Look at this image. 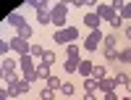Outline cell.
<instances>
[{"label": "cell", "mask_w": 131, "mask_h": 100, "mask_svg": "<svg viewBox=\"0 0 131 100\" xmlns=\"http://www.w3.org/2000/svg\"><path fill=\"white\" fill-rule=\"evenodd\" d=\"M66 19H68V3H55L50 8V21L58 29H66Z\"/></svg>", "instance_id": "cell-1"}, {"label": "cell", "mask_w": 131, "mask_h": 100, "mask_svg": "<svg viewBox=\"0 0 131 100\" xmlns=\"http://www.w3.org/2000/svg\"><path fill=\"white\" fill-rule=\"evenodd\" d=\"M52 40H55L58 45H73V42L79 40V29H76V26H66V29H58L55 34H52Z\"/></svg>", "instance_id": "cell-2"}, {"label": "cell", "mask_w": 131, "mask_h": 100, "mask_svg": "<svg viewBox=\"0 0 131 100\" xmlns=\"http://www.w3.org/2000/svg\"><path fill=\"white\" fill-rule=\"evenodd\" d=\"M118 40H115V34H105V40H102V55H105V58L107 61H113V58H118Z\"/></svg>", "instance_id": "cell-3"}, {"label": "cell", "mask_w": 131, "mask_h": 100, "mask_svg": "<svg viewBox=\"0 0 131 100\" xmlns=\"http://www.w3.org/2000/svg\"><path fill=\"white\" fill-rule=\"evenodd\" d=\"M102 40H105V34L100 29H94V32H89V34H86V40H84V48H86V53H92V50H97L102 45Z\"/></svg>", "instance_id": "cell-4"}, {"label": "cell", "mask_w": 131, "mask_h": 100, "mask_svg": "<svg viewBox=\"0 0 131 100\" xmlns=\"http://www.w3.org/2000/svg\"><path fill=\"white\" fill-rule=\"evenodd\" d=\"M8 45H10V50H16L18 55H29V48H31L29 42H26V40H21L18 34L10 37V40H8Z\"/></svg>", "instance_id": "cell-5"}, {"label": "cell", "mask_w": 131, "mask_h": 100, "mask_svg": "<svg viewBox=\"0 0 131 100\" xmlns=\"http://www.w3.org/2000/svg\"><path fill=\"white\" fill-rule=\"evenodd\" d=\"M5 90H8V97H18V95H26V92L31 90V87H29V82H26V79H18L16 84L5 87Z\"/></svg>", "instance_id": "cell-6"}, {"label": "cell", "mask_w": 131, "mask_h": 100, "mask_svg": "<svg viewBox=\"0 0 131 100\" xmlns=\"http://www.w3.org/2000/svg\"><path fill=\"white\" fill-rule=\"evenodd\" d=\"M94 13L100 16V21H107V24L113 21V16H118L115 11H113V5H110V3H100V5H97V11H94Z\"/></svg>", "instance_id": "cell-7"}, {"label": "cell", "mask_w": 131, "mask_h": 100, "mask_svg": "<svg viewBox=\"0 0 131 100\" xmlns=\"http://www.w3.org/2000/svg\"><path fill=\"white\" fill-rule=\"evenodd\" d=\"M18 69L24 74H29V71H37V63H34L31 55H18Z\"/></svg>", "instance_id": "cell-8"}, {"label": "cell", "mask_w": 131, "mask_h": 100, "mask_svg": "<svg viewBox=\"0 0 131 100\" xmlns=\"http://www.w3.org/2000/svg\"><path fill=\"white\" fill-rule=\"evenodd\" d=\"M100 24H102V21H100V16H97L94 11H89V13L84 16V26L89 29V32H94V29H100Z\"/></svg>", "instance_id": "cell-9"}, {"label": "cell", "mask_w": 131, "mask_h": 100, "mask_svg": "<svg viewBox=\"0 0 131 100\" xmlns=\"http://www.w3.org/2000/svg\"><path fill=\"white\" fill-rule=\"evenodd\" d=\"M115 87H118V82H115V76H105V79H100V90H102L105 95H110V92H115Z\"/></svg>", "instance_id": "cell-10"}, {"label": "cell", "mask_w": 131, "mask_h": 100, "mask_svg": "<svg viewBox=\"0 0 131 100\" xmlns=\"http://www.w3.org/2000/svg\"><path fill=\"white\" fill-rule=\"evenodd\" d=\"M5 24H10V26H16V29H18V26H24V24H26V19L21 16L18 11H13V13H8V16H5Z\"/></svg>", "instance_id": "cell-11"}, {"label": "cell", "mask_w": 131, "mask_h": 100, "mask_svg": "<svg viewBox=\"0 0 131 100\" xmlns=\"http://www.w3.org/2000/svg\"><path fill=\"white\" fill-rule=\"evenodd\" d=\"M92 71H94V63H92L89 58H81V63H79V74L84 76V79H89Z\"/></svg>", "instance_id": "cell-12"}, {"label": "cell", "mask_w": 131, "mask_h": 100, "mask_svg": "<svg viewBox=\"0 0 131 100\" xmlns=\"http://www.w3.org/2000/svg\"><path fill=\"white\" fill-rule=\"evenodd\" d=\"M79 63H81V58H73V55H66V63H63L66 74H73V71H79Z\"/></svg>", "instance_id": "cell-13"}, {"label": "cell", "mask_w": 131, "mask_h": 100, "mask_svg": "<svg viewBox=\"0 0 131 100\" xmlns=\"http://www.w3.org/2000/svg\"><path fill=\"white\" fill-rule=\"evenodd\" d=\"M3 66V74H13L16 69H18V58H10V55H5V61L0 63Z\"/></svg>", "instance_id": "cell-14"}, {"label": "cell", "mask_w": 131, "mask_h": 100, "mask_svg": "<svg viewBox=\"0 0 131 100\" xmlns=\"http://www.w3.org/2000/svg\"><path fill=\"white\" fill-rule=\"evenodd\" d=\"M81 87H84V92H86V95H94L97 90H100V82L89 76V79H84V84H81Z\"/></svg>", "instance_id": "cell-15"}, {"label": "cell", "mask_w": 131, "mask_h": 100, "mask_svg": "<svg viewBox=\"0 0 131 100\" xmlns=\"http://www.w3.org/2000/svg\"><path fill=\"white\" fill-rule=\"evenodd\" d=\"M50 76H52V74H50V66H45V63H37V82H39V79H42V82H47Z\"/></svg>", "instance_id": "cell-16"}, {"label": "cell", "mask_w": 131, "mask_h": 100, "mask_svg": "<svg viewBox=\"0 0 131 100\" xmlns=\"http://www.w3.org/2000/svg\"><path fill=\"white\" fill-rule=\"evenodd\" d=\"M16 34L21 37V40H31V34H34V29H31V24H24V26H18V32H16Z\"/></svg>", "instance_id": "cell-17"}, {"label": "cell", "mask_w": 131, "mask_h": 100, "mask_svg": "<svg viewBox=\"0 0 131 100\" xmlns=\"http://www.w3.org/2000/svg\"><path fill=\"white\" fill-rule=\"evenodd\" d=\"M37 24H42V26L52 24V21H50V11H37Z\"/></svg>", "instance_id": "cell-18"}, {"label": "cell", "mask_w": 131, "mask_h": 100, "mask_svg": "<svg viewBox=\"0 0 131 100\" xmlns=\"http://www.w3.org/2000/svg\"><path fill=\"white\" fill-rule=\"evenodd\" d=\"M55 53H52V50H45V53H42V63H45V66H55Z\"/></svg>", "instance_id": "cell-19"}, {"label": "cell", "mask_w": 131, "mask_h": 100, "mask_svg": "<svg viewBox=\"0 0 131 100\" xmlns=\"http://www.w3.org/2000/svg\"><path fill=\"white\" fill-rule=\"evenodd\" d=\"M55 90H50V87H42V92H39V100H55Z\"/></svg>", "instance_id": "cell-20"}, {"label": "cell", "mask_w": 131, "mask_h": 100, "mask_svg": "<svg viewBox=\"0 0 131 100\" xmlns=\"http://www.w3.org/2000/svg\"><path fill=\"white\" fill-rule=\"evenodd\" d=\"M118 61H121V63H131V48L118 50Z\"/></svg>", "instance_id": "cell-21"}, {"label": "cell", "mask_w": 131, "mask_h": 100, "mask_svg": "<svg viewBox=\"0 0 131 100\" xmlns=\"http://www.w3.org/2000/svg\"><path fill=\"white\" fill-rule=\"evenodd\" d=\"M105 76H107L105 66H94V71H92V79H97V82H100V79H105Z\"/></svg>", "instance_id": "cell-22"}, {"label": "cell", "mask_w": 131, "mask_h": 100, "mask_svg": "<svg viewBox=\"0 0 131 100\" xmlns=\"http://www.w3.org/2000/svg\"><path fill=\"white\" fill-rule=\"evenodd\" d=\"M115 82H118V84H123V87H131V76L121 71V74H115Z\"/></svg>", "instance_id": "cell-23"}, {"label": "cell", "mask_w": 131, "mask_h": 100, "mask_svg": "<svg viewBox=\"0 0 131 100\" xmlns=\"http://www.w3.org/2000/svg\"><path fill=\"white\" fill-rule=\"evenodd\" d=\"M29 8H34V11H50L45 0H31V3H29Z\"/></svg>", "instance_id": "cell-24"}, {"label": "cell", "mask_w": 131, "mask_h": 100, "mask_svg": "<svg viewBox=\"0 0 131 100\" xmlns=\"http://www.w3.org/2000/svg\"><path fill=\"white\" fill-rule=\"evenodd\" d=\"M60 79H58V76H50V79H47V87H50V90H55V92H60Z\"/></svg>", "instance_id": "cell-25"}, {"label": "cell", "mask_w": 131, "mask_h": 100, "mask_svg": "<svg viewBox=\"0 0 131 100\" xmlns=\"http://www.w3.org/2000/svg\"><path fill=\"white\" fill-rule=\"evenodd\" d=\"M42 53H45L42 45H31V48H29V55H31V58H42Z\"/></svg>", "instance_id": "cell-26"}, {"label": "cell", "mask_w": 131, "mask_h": 100, "mask_svg": "<svg viewBox=\"0 0 131 100\" xmlns=\"http://www.w3.org/2000/svg\"><path fill=\"white\" fill-rule=\"evenodd\" d=\"M73 90H76V87H73L71 82H63V84H60V92H63V95H73Z\"/></svg>", "instance_id": "cell-27"}, {"label": "cell", "mask_w": 131, "mask_h": 100, "mask_svg": "<svg viewBox=\"0 0 131 100\" xmlns=\"http://www.w3.org/2000/svg\"><path fill=\"white\" fill-rule=\"evenodd\" d=\"M118 16H121V19H131V3H123V8H121Z\"/></svg>", "instance_id": "cell-28"}, {"label": "cell", "mask_w": 131, "mask_h": 100, "mask_svg": "<svg viewBox=\"0 0 131 100\" xmlns=\"http://www.w3.org/2000/svg\"><path fill=\"white\" fill-rule=\"evenodd\" d=\"M3 79H5V84L10 87V84H16V82H18V74H16V71H13V74H5Z\"/></svg>", "instance_id": "cell-29"}, {"label": "cell", "mask_w": 131, "mask_h": 100, "mask_svg": "<svg viewBox=\"0 0 131 100\" xmlns=\"http://www.w3.org/2000/svg\"><path fill=\"white\" fill-rule=\"evenodd\" d=\"M8 50H10V45H8V42H5L3 37H0V55L5 58V55H8Z\"/></svg>", "instance_id": "cell-30"}, {"label": "cell", "mask_w": 131, "mask_h": 100, "mask_svg": "<svg viewBox=\"0 0 131 100\" xmlns=\"http://www.w3.org/2000/svg\"><path fill=\"white\" fill-rule=\"evenodd\" d=\"M110 26H113V29H118V26H126V24H123V19H121V16H113Z\"/></svg>", "instance_id": "cell-31"}, {"label": "cell", "mask_w": 131, "mask_h": 100, "mask_svg": "<svg viewBox=\"0 0 131 100\" xmlns=\"http://www.w3.org/2000/svg\"><path fill=\"white\" fill-rule=\"evenodd\" d=\"M66 50H68V55H73V58H79V45H66Z\"/></svg>", "instance_id": "cell-32"}, {"label": "cell", "mask_w": 131, "mask_h": 100, "mask_svg": "<svg viewBox=\"0 0 131 100\" xmlns=\"http://www.w3.org/2000/svg\"><path fill=\"white\" fill-rule=\"evenodd\" d=\"M0 100H8V90L5 87H0Z\"/></svg>", "instance_id": "cell-33"}, {"label": "cell", "mask_w": 131, "mask_h": 100, "mask_svg": "<svg viewBox=\"0 0 131 100\" xmlns=\"http://www.w3.org/2000/svg\"><path fill=\"white\" fill-rule=\"evenodd\" d=\"M102 100H118V95H115V92H110V95H105Z\"/></svg>", "instance_id": "cell-34"}, {"label": "cell", "mask_w": 131, "mask_h": 100, "mask_svg": "<svg viewBox=\"0 0 131 100\" xmlns=\"http://www.w3.org/2000/svg\"><path fill=\"white\" fill-rule=\"evenodd\" d=\"M126 37H128V42H131V24H126Z\"/></svg>", "instance_id": "cell-35"}, {"label": "cell", "mask_w": 131, "mask_h": 100, "mask_svg": "<svg viewBox=\"0 0 131 100\" xmlns=\"http://www.w3.org/2000/svg\"><path fill=\"white\" fill-rule=\"evenodd\" d=\"M84 100H94V95H86V97H84Z\"/></svg>", "instance_id": "cell-36"}, {"label": "cell", "mask_w": 131, "mask_h": 100, "mask_svg": "<svg viewBox=\"0 0 131 100\" xmlns=\"http://www.w3.org/2000/svg\"><path fill=\"white\" fill-rule=\"evenodd\" d=\"M3 76H5V74H3V66H0V79H3Z\"/></svg>", "instance_id": "cell-37"}, {"label": "cell", "mask_w": 131, "mask_h": 100, "mask_svg": "<svg viewBox=\"0 0 131 100\" xmlns=\"http://www.w3.org/2000/svg\"><path fill=\"white\" fill-rule=\"evenodd\" d=\"M123 100H131V97H123Z\"/></svg>", "instance_id": "cell-38"}, {"label": "cell", "mask_w": 131, "mask_h": 100, "mask_svg": "<svg viewBox=\"0 0 131 100\" xmlns=\"http://www.w3.org/2000/svg\"><path fill=\"white\" fill-rule=\"evenodd\" d=\"M128 90H131V87H128Z\"/></svg>", "instance_id": "cell-39"}, {"label": "cell", "mask_w": 131, "mask_h": 100, "mask_svg": "<svg viewBox=\"0 0 131 100\" xmlns=\"http://www.w3.org/2000/svg\"><path fill=\"white\" fill-rule=\"evenodd\" d=\"M37 100H39V97H37Z\"/></svg>", "instance_id": "cell-40"}]
</instances>
